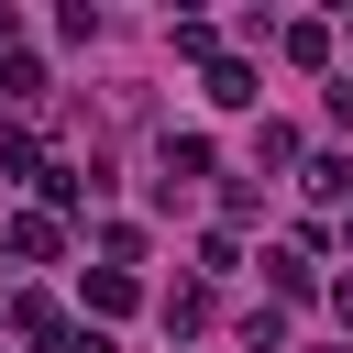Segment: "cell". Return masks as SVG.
Here are the masks:
<instances>
[{
    "label": "cell",
    "mask_w": 353,
    "mask_h": 353,
    "mask_svg": "<svg viewBox=\"0 0 353 353\" xmlns=\"http://www.w3.org/2000/svg\"><path fill=\"white\" fill-rule=\"evenodd\" d=\"M55 353H110V331H66V342H55Z\"/></svg>",
    "instance_id": "3957f363"
},
{
    "label": "cell",
    "mask_w": 353,
    "mask_h": 353,
    "mask_svg": "<svg viewBox=\"0 0 353 353\" xmlns=\"http://www.w3.org/2000/svg\"><path fill=\"white\" fill-rule=\"evenodd\" d=\"M11 254L44 265V254H55V210H22V221H11Z\"/></svg>",
    "instance_id": "6da1fadb"
},
{
    "label": "cell",
    "mask_w": 353,
    "mask_h": 353,
    "mask_svg": "<svg viewBox=\"0 0 353 353\" xmlns=\"http://www.w3.org/2000/svg\"><path fill=\"white\" fill-rule=\"evenodd\" d=\"M210 99H221V110H243V99H254V66H243V55H221V66H210Z\"/></svg>",
    "instance_id": "7a4b0ae2"
},
{
    "label": "cell",
    "mask_w": 353,
    "mask_h": 353,
    "mask_svg": "<svg viewBox=\"0 0 353 353\" xmlns=\"http://www.w3.org/2000/svg\"><path fill=\"white\" fill-rule=\"evenodd\" d=\"M331 309H342V320H353V276H342V287H331Z\"/></svg>",
    "instance_id": "5b68a950"
},
{
    "label": "cell",
    "mask_w": 353,
    "mask_h": 353,
    "mask_svg": "<svg viewBox=\"0 0 353 353\" xmlns=\"http://www.w3.org/2000/svg\"><path fill=\"white\" fill-rule=\"evenodd\" d=\"M11 33H22V11H11V0H0V44H11Z\"/></svg>",
    "instance_id": "277c9868"
}]
</instances>
